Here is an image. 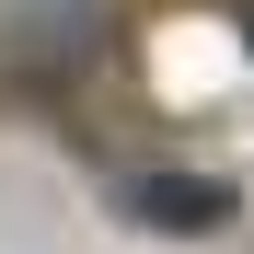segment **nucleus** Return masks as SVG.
<instances>
[{"mask_svg": "<svg viewBox=\"0 0 254 254\" xmlns=\"http://www.w3.org/2000/svg\"><path fill=\"white\" fill-rule=\"evenodd\" d=\"M116 196L139 231H220L231 220V185H208V174H127Z\"/></svg>", "mask_w": 254, "mask_h": 254, "instance_id": "nucleus-1", "label": "nucleus"}, {"mask_svg": "<svg viewBox=\"0 0 254 254\" xmlns=\"http://www.w3.org/2000/svg\"><path fill=\"white\" fill-rule=\"evenodd\" d=\"M243 47H254V12H243Z\"/></svg>", "mask_w": 254, "mask_h": 254, "instance_id": "nucleus-2", "label": "nucleus"}]
</instances>
